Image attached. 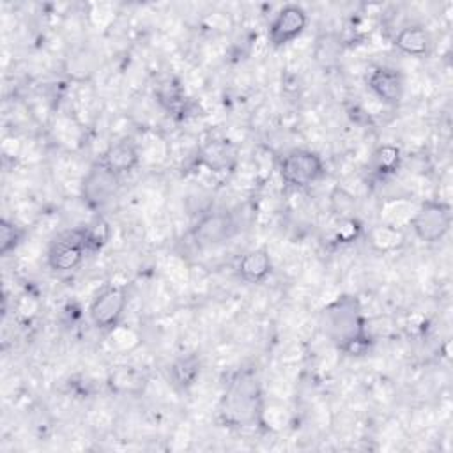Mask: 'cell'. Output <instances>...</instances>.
I'll list each match as a JSON object with an SVG mask.
<instances>
[{"instance_id":"1","label":"cell","mask_w":453,"mask_h":453,"mask_svg":"<svg viewBox=\"0 0 453 453\" xmlns=\"http://www.w3.org/2000/svg\"><path fill=\"white\" fill-rule=\"evenodd\" d=\"M327 333L333 342L349 356H363L370 349V336L365 331L361 308L354 297L343 296L327 310Z\"/></svg>"},{"instance_id":"2","label":"cell","mask_w":453,"mask_h":453,"mask_svg":"<svg viewBox=\"0 0 453 453\" xmlns=\"http://www.w3.org/2000/svg\"><path fill=\"white\" fill-rule=\"evenodd\" d=\"M281 180L296 189H304L315 184L324 175L322 157L308 149H292L280 159L278 165Z\"/></svg>"},{"instance_id":"3","label":"cell","mask_w":453,"mask_h":453,"mask_svg":"<svg viewBox=\"0 0 453 453\" xmlns=\"http://www.w3.org/2000/svg\"><path fill=\"white\" fill-rule=\"evenodd\" d=\"M87 251L88 248H87L83 228L67 230L58 234L50 242L46 262H48V267L55 273H69L81 264Z\"/></svg>"},{"instance_id":"4","label":"cell","mask_w":453,"mask_h":453,"mask_svg":"<svg viewBox=\"0 0 453 453\" xmlns=\"http://www.w3.org/2000/svg\"><path fill=\"white\" fill-rule=\"evenodd\" d=\"M120 189V175L111 172L101 161H96L81 180V198L92 209H101L110 203Z\"/></svg>"},{"instance_id":"5","label":"cell","mask_w":453,"mask_h":453,"mask_svg":"<svg viewBox=\"0 0 453 453\" xmlns=\"http://www.w3.org/2000/svg\"><path fill=\"white\" fill-rule=\"evenodd\" d=\"M127 306V288L124 285H106L103 287L90 303L88 315L96 329L110 331L113 329L124 315Z\"/></svg>"},{"instance_id":"6","label":"cell","mask_w":453,"mask_h":453,"mask_svg":"<svg viewBox=\"0 0 453 453\" xmlns=\"http://www.w3.org/2000/svg\"><path fill=\"white\" fill-rule=\"evenodd\" d=\"M411 226L419 241L437 242L449 232L451 207L437 200L423 202L421 207L412 216Z\"/></svg>"},{"instance_id":"7","label":"cell","mask_w":453,"mask_h":453,"mask_svg":"<svg viewBox=\"0 0 453 453\" xmlns=\"http://www.w3.org/2000/svg\"><path fill=\"white\" fill-rule=\"evenodd\" d=\"M237 226L230 212L211 211L205 212L191 228V239L198 248H214L226 242Z\"/></svg>"},{"instance_id":"8","label":"cell","mask_w":453,"mask_h":453,"mask_svg":"<svg viewBox=\"0 0 453 453\" xmlns=\"http://www.w3.org/2000/svg\"><path fill=\"white\" fill-rule=\"evenodd\" d=\"M308 25V14L301 5L288 4L281 7L269 23L267 39L274 48H281L297 39Z\"/></svg>"},{"instance_id":"9","label":"cell","mask_w":453,"mask_h":453,"mask_svg":"<svg viewBox=\"0 0 453 453\" xmlns=\"http://www.w3.org/2000/svg\"><path fill=\"white\" fill-rule=\"evenodd\" d=\"M368 88L372 94L380 99L382 103L389 106L400 104L403 97V78L402 73L395 67L388 65H379L368 74Z\"/></svg>"},{"instance_id":"10","label":"cell","mask_w":453,"mask_h":453,"mask_svg":"<svg viewBox=\"0 0 453 453\" xmlns=\"http://www.w3.org/2000/svg\"><path fill=\"white\" fill-rule=\"evenodd\" d=\"M111 172L124 175L133 172L140 163V152L136 143L131 138H120L113 142L99 159Z\"/></svg>"},{"instance_id":"11","label":"cell","mask_w":453,"mask_h":453,"mask_svg":"<svg viewBox=\"0 0 453 453\" xmlns=\"http://www.w3.org/2000/svg\"><path fill=\"white\" fill-rule=\"evenodd\" d=\"M237 274L246 283H262L273 271V262L265 248H255L242 253L237 260Z\"/></svg>"},{"instance_id":"12","label":"cell","mask_w":453,"mask_h":453,"mask_svg":"<svg viewBox=\"0 0 453 453\" xmlns=\"http://www.w3.org/2000/svg\"><path fill=\"white\" fill-rule=\"evenodd\" d=\"M393 44L405 55L425 57L432 50V37L425 27L407 25L396 32Z\"/></svg>"},{"instance_id":"13","label":"cell","mask_w":453,"mask_h":453,"mask_svg":"<svg viewBox=\"0 0 453 453\" xmlns=\"http://www.w3.org/2000/svg\"><path fill=\"white\" fill-rule=\"evenodd\" d=\"M198 159L212 172H225L235 163V147L226 140H211L200 149Z\"/></svg>"},{"instance_id":"14","label":"cell","mask_w":453,"mask_h":453,"mask_svg":"<svg viewBox=\"0 0 453 453\" xmlns=\"http://www.w3.org/2000/svg\"><path fill=\"white\" fill-rule=\"evenodd\" d=\"M200 366H202V363L196 354H186V356L177 357L170 366L172 384L180 391L189 389L200 375Z\"/></svg>"},{"instance_id":"15","label":"cell","mask_w":453,"mask_h":453,"mask_svg":"<svg viewBox=\"0 0 453 453\" xmlns=\"http://www.w3.org/2000/svg\"><path fill=\"white\" fill-rule=\"evenodd\" d=\"M402 163V150L395 143H382L375 149L372 156V168L379 177H388L396 173Z\"/></svg>"},{"instance_id":"16","label":"cell","mask_w":453,"mask_h":453,"mask_svg":"<svg viewBox=\"0 0 453 453\" xmlns=\"http://www.w3.org/2000/svg\"><path fill=\"white\" fill-rule=\"evenodd\" d=\"M368 241L370 244L379 250V251H389V250H395L402 244L403 241V235L398 228L395 226H389V225H380V226H375L370 230V235H368Z\"/></svg>"},{"instance_id":"17","label":"cell","mask_w":453,"mask_h":453,"mask_svg":"<svg viewBox=\"0 0 453 453\" xmlns=\"http://www.w3.org/2000/svg\"><path fill=\"white\" fill-rule=\"evenodd\" d=\"M83 234H85L87 248L90 251H96V250H101L110 241L111 228L104 218L97 216L88 225L83 226Z\"/></svg>"},{"instance_id":"18","label":"cell","mask_w":453,"mask_h":453,"mask_svg":"<svg viewBox=\"0 0 453 453\" xmlns=\"http://www.w3.org/2000/svg\"><path fill=\"white\" fill-rule=\"evenodd\" d=\"M361 234H363L361 221L354 216H345V218H340L334 228V241L340 244H349V242H354Z\"/></svg>"},{"instance_id":"19","label":"cell","mask_w":453,"mask_h":453,"mask_svg":"<svg viewBox=\"0 0 453 453\" xmlns=\"http://www.w3.org/2000/svg\"><path fill=\"white\" fill-rule=\"evenodd\" d=\"M21 235H23L21 228L14 225V221H9L4 218L0 221V253L4 257L11 253L21 242Z\"/></svg>"},{"instance_id":"20","label":"cell","mask_w":453,"mask_h":453,"mask_svg":"<svg viewBox=\"0 0 453 453\" xmlns=\"http://www.w3.org/2000/svg\"><path fill=\"white\" fill-rule=\"evenodd\" d=\"M157 97H159V101L170 110V108H173L175 104H179L180 103V88H179V85H175L173 81H165V83H161L159 85V88H157Z\"/></svg>"}]
</instances>
